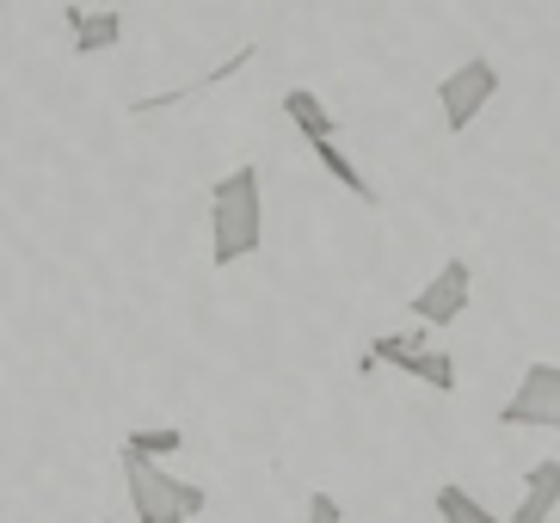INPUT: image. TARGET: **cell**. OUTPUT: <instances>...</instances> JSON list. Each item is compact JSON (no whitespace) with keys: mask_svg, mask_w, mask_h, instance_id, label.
Segmentation results:
<instances>
[{"mask_svg":"<svg viewBox=\"0 0 560 523\" xmlns=\"http://www.w3.org/2000/svg\"><path fill=\"white\" fill-rule=\"evenodd\" d=\"M265 241V197H259V166H234L210 185V265H241Z\"/></svg>","mask_w":560,"mask_h":523,"instance_id":"1","label":"cell"},{"mask_svg":"<svg viewBox=\"0 0 560 523\" xmlns=\"http://www.w3.org/2000/svg\"><path fill=\"white\" fill-rule=\"evenodd\" d=\"M124 480H130L136 523H191V518H203V511H210V492H203L198 480L166 475L161 462L124 456Z\"/></svg>","mask_w":560,"mask_h":523,"instance_id":"2","label":"cell"},{"mask_svg":"<svg viewBox=\"0 0 560 523\" xmlns=\"http://www.w3.org/2000/svg\"><path fill=\"white\" fill-rule=\"evenodd\" d=\"M499 98V68L487 62V56H468L462 68H450L444 81H438V112H444V130L462 136L468 124H475L487 105Z\"/></svg>","mask_w":560,"mask_h":523,"instance_id":"3","label":"cell"},{"mask_svg":"<svg viewBox=\"0 0 560 523\" xmlns=\"http://www.w3.org/2000/svg\"><path fill=\"white\" fill-rule=\"evenodd\" d=\"M499 426H529V431H560V363H529L517 394L499 407Z\"/></svg>","mask_w":560,"mask_h":523,"instance_id":"4","label":"cell"},{"mask_svg":"<svg viewBox=\"0 0 560 523\" xmlns=\"http://www.w3.org/2000/svg\"><path fill=\"white\" fill-rule=\"evenodd\" d=\"M468 295H475V271H468V259H444L438 265V278L412 295V314H419V327H456L462 314H468Z\"/></svg>","mask_w":560,"mask_h":523,"instance_id":"5","label":"cell"},{"mask_svg":"<svg viewBox=\"0 0 560 523\" xmlns=\"http://www.w3.org/2000/svg\"><path fill=\"white\" fill-rule=\"evenodd\" d=\"M560 505V456H542V462H529V475H524V505L511 511V523H548Z\"/></svg>","mask_w":560,"mask_h":523,"instance_id":"6","label":"cell"},{"mask_svg":"<svg viewBox=\"0 0 560 523\" xmlns=\"http://www.w3.org/2000/svg\"><path fill=\"white\" fill-rule=\"evenodd\" d=\"M283 117H290V124L308 136V148L339 142V117H332V112H327V98L308 93V86H290V93H283Z\"/></svg>","mask_w":560,"mask_h":523,"instance_id":"7","label":"cell"},{"mask_svg":"<svg viewBox=\"0 0 560 523\" xmlns=\"http://www.w3.org/2000/svg\"><path fill=\"white\" fill-rule=\"evenodd\" d=\"M68 32H74V56H100V49H117V37H124V13H86V7H68Z\"/></svg>","mask_w":560,"mask_h":523,"instance_id":"8","label":"cell"},{"mask_svg":"<svg viewBox=\"0 0 560 523\" xmlns=\"http://www.w3.org/2000/svg\"><path fill=\"white\" fill-rule=\"evenodd\" d=\"M419 351H431L425 333H376V339H370V358H363V370H400V376H407Z\"/></svg>","mask_w":560,"mask_h":523,"instance_id":"9","label":"cell"},{"mask_svg":"<svg viewBox=\"0 0 560 523\" xmlns=\"http://www.w3.org/2000/svg\"><path fill=\"white\" fill-rule=\"evenodd\" d=\"M179 450H185V431L179 426H136V431H124V450H117V456L166 462V456H179Z\"/></svg>","mask_w":560,"mask_h":523,"instance_id":"10","label":"cell"},{"mask_svg":"<svg viewBox=\"0 0 560 523\" xmlns=\"http://www.w3.org/2000/svg\"><path fill=\"white\" fill-rule=\"evenodd\" d=\"M314 161L327 166V173H332L339 185H346V191L358 197V204H382V197H376V185L363 179V173H358V161H351V154H346L339 142H320V148H314Z\"/></svg>","mask_w":560,"mask_h":523,"instance_id":"11","label":"cell"},{"mask_svg":"<svg viewBox=\"0 0 560 523\" xmlns=\"http://www.w3.org/2000/svg\"><path fill=\"white\" fill-rule=\"evenodd\" d=\"M431 505H438V518H444V523H499V511H487V505L475 499V492L456 487V480L431 492Z\"/></svg>","mask_w":560,"mask_h":523,"instance_id":"12","label":"cell"},{"mask_svg":"<svg viewBox=\"0 0 560 523\" xmlns=\"http://www.w3.org/2000/svg\"><path fill=\"white\" fill-rule=\"evenodd\" d=\"M407 382H425L431 394H456V358H450L444 345H431V351H419V358H412Z\"/></svg>","mask_w":560,"mask_h":523,"instance_id":"13","label":"cell"},{"mask_svg":"<svg viewBox=\"0 0 560 523\" xmlns=\"http://www.w3.org/2000/svg\"><path fill=\"white\" fill-rule=\"evenodd\" d=\"M308 523H346V511L332 492H308Z\"/></svg>","mask_w":560,"mask_h":523,"instance_id":"14","label":"cell"}]
</instances>
